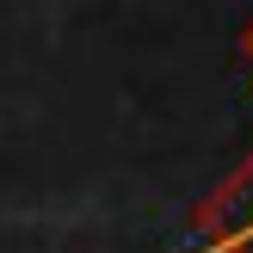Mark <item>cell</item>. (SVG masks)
<instances>
[{
    "label": "cell",
    "mask_w": 253,
    "mask_h": 253,
    "mask_svg": "<svg viewBox=\"0 0 253 253\" xmlns=\"http://www.w3.org/2000/svg\"><path fill=\"white\" fill-rule=\"evenodd\" d=\"M192 229H204L198 253H253V155L216 185L210 204H198Z\"/></svg>",
    "instance_id": "cell-1"
},
{
    "label": "cell",
    "mask_w": 253,
    "mask_h": 253,
    "mask_svg": "<svg viewBox=\"0 0 253 253\" xmlns=\"http://www.w3.org/2000/svg\"><path fill=\"white\" fill-rule=\"evenodd\" d=\"M241 62H247V86H253V25L241 31Z\"/></svg>",
    "instance_id": "cell-2"
}]
</instances>
